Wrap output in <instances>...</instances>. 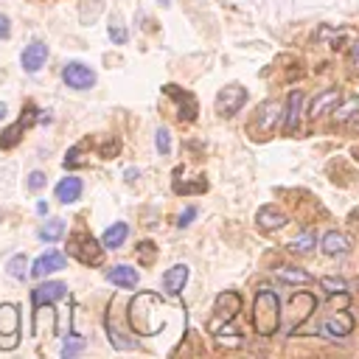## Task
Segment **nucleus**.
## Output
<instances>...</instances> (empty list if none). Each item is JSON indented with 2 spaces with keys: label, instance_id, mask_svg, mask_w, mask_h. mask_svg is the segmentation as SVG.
Returning a JSON list of instances; mask_svg holds the SVG:
<instances>
[{
  "label": "nucleus",
  "instance_id": "1",
  "mask_svg": "<svg viewBox=\"0 0 359 359\" xmlns=\"http://www.w3.org/2000/svg\"><path fill=\"white\" fill-rule=\"evenodd\" d=\"M163 309V300L157 297V292H140L132 303H129V323L140 337H151L163 328V317H157V311Z\"/></svg>",
  "mask_w": 359,
  "mask_h": 359
},
{
  "label": "nucleus",
  "instance_id": "20",
  "mask_svg": "<svg viewBox=\"0 0 359 359\" xmlns=\"http://www.w3.org/2000/svg\"><path fill=\"white\" fill-rule=\"evenodd\" d=\"M81 180L79 177H65V180H59V185H56V199L62 202V205H70V202H76L79 196H81Z\"/></svg>",
  "mask_w": 359,
  "mask_h": 359
},
{
  "label": "nucleus",
  "instance_id": "35",
  "mask_svg": "<svg viewBox=\"0 0 359 359\" xmlns=\"http://www.w3.org/2000/svg\"><path fill=\"white\" fill-rule=\"evenodd\" d=\"M348 70H351V73H359V36L351 42V50H348Z\"/></svg>",
  "mask_w": 359,
  "mask_h": 359
},
{
  "label": "nucleus",
  "instance_id": "27",
  "mask_svg": "<svg viewBox=\"0 0 359 359\" xmlns=\"http://www.w3.org/2000/svg\"><path fill=\"white\" fill-rule=\"evenodd\" d=\"M6 269H8V275L11 278H17V280H25V269H28V258L22 255V252H17V255H11L8 258V264H6Z\"/></svg>",
  "mask_w": 359,
  "mask_h": 359
},
{
  "label": "nucleus",
  "instance_id": "4",
  "mask_svg": "<svg viewBox=\"0 0 359 359\" xmlns=\"http://www.w3.org/2000/svg\"><path fill=\"white\" fill-rule=\"evenodd\" d=\"M20 342V311L14 303H0V351H14Z\"/></svg>",
  "mask_w": 359,
  "mask_h": 359
},
{
  "label": "nucleus",
  "instance_id": "11",
  "mask_svg": "<svg viewBox=\"0 0 359 359\" xmlns=\"http://www.w3.org/2000/svg\"><path fill=\"white\" fill-rule=\"evenodd\" d=\"M289 306L294 309V323H292V328H289V337L300 328V323L309 317V314H314V309H317V300L309 294V292H294L292 294V300H289Z\"/></svg>",
  "mask_w": 359,
  "mask_h": 359
},
{
  "label": "nucleus",
  "instance_id": "6",
  "mask_svg": "<svg viewBox=\"0 0 359 359\" xmlns=\"http://www.w3.org/2000/svg\"><path fill=\"white\" fill-rule=\"evenodd\" d=\"M320 337H325V339H342V337H348L351 331H353V317L342 309V311H337V314H328L323 323H320Z\"/></svg>",
  "mask_w": 359,
  "mask_h": 359
},
{
  "label": "nucleus",
  "instance_id": "2",
  "mask_svg": "<svg viewBox=\"0 0 359 359\" xmlns=\"http://www.w3.org/2000/svg\"><path fill=\"white\" fill-rule=\"evenodd\" d=\"M280 325V300L275 292L269 289H258L255 292V300H252V328L261 334V337H269L275 334Z\"/></svg>",
  "mask_w": 359,
  "mask_h": 359
},
{
  "label": "nucleus",
  "instance_id": "37",
  "mask_svg": "<svg viewBox=\"0 0 359 359\" xmlns=\"http://www.w3.org/2000/svg\"><path fill=\"white\" fill-rule=\"evenodd\" d=\"M42 185H45V174H42V171H31V174H28V188L36 191V188H42Z\"/></svg>",
  "mask_w": 359,
  "mask_h": 359
},
{
  "label": "nucleus",
  "instance_id": "36",
  "mask_svg": "<svg viewBox=\"0 0 359 359\" xmlns=\"http://www.w3.org/2000/svg\"><path fill=\"white\" fill-rule=\"evenodd\" d=\"M194 219H196V208H185V210L180 213V219H177V227H188Z\"/></svg>",
  "mask_w": 359,
  "mask_h": 359
},
{
  "label": "nucleus",
  "instance_id": "39",
  "mask_svg": "<svg viewBox=\"0 0 359 359\" xmlns=\"http://www.w3.org/2000/svg\"><path fill=\"white\" fill-rule=\"evenodd\" d=\"M8 31H11L8 17H6V14H0V39H6V36H8Z\"/></svg>",
  "mask_w": 359,
  "mask_h": 359
},
{
  "label": "nucleus",
  "instance_id": "29",
  "mask_svg": "<svg viewBox=\"0 0 359 359\" xmlns=\"http://www.w3.org/2000/svg\"><path fill=\"white\" fill-rule=\"evenodd\" d=\"M278 118V104H264L261 107V118H258V129H272Z\"/></svg>",
  "mask_w": 359,
  "mask_h": 359
},
{
  "label": "nucleus",
  "instance_id": "34",
  "mask_svg": "<svg viewBox=\"0 0 359 359\" xmlns=\"http://www.w3.org/2000/svg\"><path fill=\"white\" fill-rule=\"evenodd\" d=\"M81 348H84V339H79V334H73V339H67V342L62 345V356L70 359V356H76Z\"/></svg>",
  "mask_w": 359,
  "mask_h": 359
},
{
  "label": "nucleus",
  "instance_id": "5",
  "mask_svg": "<svg viewBox=\"0 0 359 359\" xmlns=\"http://www.w3.org/2000/svg\"><path fill=\"white\" fill-rule=\"evenodd\" d=\"M244 101H247V90H244L241 84H227V87H222L219 95H216V109H219V115L230 118V115H236V112L241 109Z\"/></svg>",
  "mask_w": 359,
  "mask_h": 359
},
{
  "label": "nucleus",
  "instance_id": "38",
  "mask_svg": "<svg viewBox=\"0 0 359 359\" xmlns=\"http://www.w3.org/2000/svg\"><path fill=\"white\" fill-rule=\"evenodd\" d=\"M109 39H112V42H126V31L118 28V25H115V28L109 25Z\"/></svg>",
  "mask_w": 359,
  "mask_h": 359
},
{
  "label": "nucleus",
  "instance_id": "22",
  "mask_svg": "<svg viewBox=\"0 0 359 359\" xmlns=\"http://www.w3.org/2000/svg\"><path fill=\"white\" fill-rule=\"evenodd\" d=\"M126 236H129V224H126V222H115L112 227H107V230H104L101 244H104L107 250H118V247L126 241Z\"/></svg>",
  "mask_w": 359,
  "mask_h": 359
},
{
  "label": "nucleus",
  "instance_id": "41",
  "mask_svg": "<svg viewBox=\"0 0 359 359\" xmlns=\"http://www.w3.org/2000/svg\"><path fill=\"white\" fill-rule=\"evenodd\" d=\"M356 286H359V280H356Z\"/></svg>",
  "mask_w": 359,
  "mask_h": 359
},
{
  "label": "nucleus",
  "instance_id": "30",
  "mask_svg": "<svg viewBox=\"0 0 359 359\" xmlns=\"http://www.w3.org/2000/svg\"><path fill=\"white\" fill-rule=\"evenodd\" d=\"M320 286H323L328 294H339V292H345V289H348L345 278H334V275H325V278H320Z\"/></svg>",
  "mask_w": 359,
  "mask_h": 359
},
{
  "label": "nucleus",
  "instance_id": "12",
  "mask_svg": "<svg viewBox=\"0 0 359 359\" xmlns=\"http://www.w3.org/2000/svg\"><path fill=\"white\" fill-rule=\"evenodd\" d=\"M45 59H48V45L39 42V39H34L31 45H25V50L20 56V65H22L25 73H36L45 65Z\"/></svg>",
  "mask_w": 359,
  "mask_h": 359
},
{
  "label": "nucleus",
  "instance_id": "21",
  "mask_svg": "<svg viewBox=\"0 0 359 359\" xmlns=\"http://www.w3.org/2000/svg\"><path fill=\"white\" fill-rule=\"evenodd\" d=\"M185 280H188V266H185V264H174V266L165 269V275H163V289H165L168 294H177V292L185 286Z\"/></svg>",
  "mask_w": 359,
  "mask_h": 359
},
{
  "label": "nucleus",
  "instance_id": "3",
  "mask_svg": "<svg viewBox=\"0 0 359 359\" xmlns=\"http://www.w3.org/2000/svg\"><path fill=\"white\" fill-rule=\"evenodd\" d=\"M67 252L73 258H79L81 264L87 266H98L104 261V247L87 233V230H76L70 238H67Z\"/></svg>",
  "mask_w": 359,
  "mask_h": 359
},
{
  "label": "nucleus",
  "instance_id": "25",
  "mask_svg": "<svg viewBox=\"0 0 359 359\" xmlns=\"http://www.w3.org/2000/svg\"><path fill=\"white\" fill-rule=\"evenodd\" d=\"M275 275H278V280H283V283H309V280H311V275H309L306 269H300V266H278Z\"/></svg>",
  "mask_w": 359,
  "mask_h": 359
},
{
  "label": "nucleus",
  "instance_id": "17",
  "mask_svg": "<svg viewBox=\"0 0 359 359\" xmlns=\"http://www.w3.org/2000/svg\"><path fill=\"white\" fill-rule=\"evenodd\" d=\"M286 222H289L286 213L278 210V208H272V205H264V208L255 213V224H258L261 230H280Z\"/></svg>",
  "mask_w": 359,
  "mask_h": 359
},
{
  "label": "nucleus",
  "instance_id": "33",
  "mask_svg": "<svg viewBox=\"0 0 359 359\" xmlns=\"http://www.w3.org/2000/svg\"><path fill=\"white\" fill-rule=\"evenodd\" d=\"M205 188H208L205 180H196V182H188V185H185V182H174V191H177V194H202Z\"/></svg>",
  "mask_w": 359,
  "mask_h": 359
},
{
  "label": "nucleus",
  "instance_id": "19",
  "mask_svg": "<svg viewBox=\"0 0 359 359\" xmlns=\"http://www.w3.org/2000/svg\"><path fill=\"white\" fill-rule=\"evenodd\" d=\"M334 123H353L359 121V95H348L342 104H334Z\"/></svg>",
  "mask_w": 359,
  "mask_h": 359
},
{
  "label": "nucleus",
  "instance_id": "23",
  "mask_svg": "<svg viewBox=\"0 0 359 359\" xmlns=\"http://www.w3.org/2000/svg\"><path fill=\"white\" fill-rule=\"evenodd\" d=\"M34 121V115H25V118H20L17 123H11L3 135H0V149H11V146H17L20 143V137H22V132H25V126Z\"/></svg>",
  "mask_w": 359,
  "mask_h": 359
},
{
  "label": "nucleus",
  "instance_id": "8",
  "mask_svg": "<svg viewBox=\"0 0 359 359\" xmlns=\"http://www.w3.org/2000/svg\"><path fill=\"white\" fill-rule=\"evenodd\" d=\"M163 93L165 95H171L174 101H177V115L182 118V121H194L196 118V98L188 93V90H182V87H174V84H165L163 87Z\"/></svg>",
  "mask_w": 359,
  "mask_h": 359
},
{
  "label": "nucleus",
  "instance_id": "40",
  "mask_svg": "<svg viewBox=\"0 0 359 359\" xmlns=\"http://www.w3.org/2000/svg\"><path fill=\"white\" fill-rule=\"evenodd\" d=\"M3 118H6V104L0 101V121H3Z\"/></svg>",
  "mask_w": 359,
  "mask_h": 359
},
{
  "label": "nucleus",
  "instance_id": "7",
  "mask_svg": "<svg viewBox=\"0 0 359 359\" xmlns=\"http://www.w3.org/2000/svg\"><path fill=\"white\" fill-rule=\"evenodd\" d=\"M62 79H65V84L73 87V90H90V87L95 84V73H93L87 65H81V62H67V65L62 67Z\"/></svg>",
  "mask_w": 359,
  "mask_h": 359
},
{
  "label": "nucleus",
  "instance_id": "15",
  "mask_svg": "<svg viewBox=\"0 0 359 359\" xmlns=\"http://www.w3.org/2000/svg\"><path fill=\"white\" fill-rule=\"evenodd\" d=\"M107 280H109L112 286H121V289H135L137 280H140V275H137L135 266H129V264H118V266L107 269Z\"/></svg>",
  "mask_w": 359,
  "mask_h": 359
},
{
  "label": "nucleus",
  "instance_id": "28",
  "mask_svg": "<svg viewBox=\"0 0 359 359\" xmlns=\"http://www.w3.org/2000/svg\"><path fill=\"white\" fill-rule=\"evenodd\" d=\"M107 331H109V342H112V348H118V351H126V348H135V345H137L135 339H123V334L112 325V320H107Z\"/></svg>",
  "mask_w": 359,
  "mask_h": 359
},
{
  "label": "nucleus",
  "instance_id": "26",
  "mask_svg": "<svg viewBox=\"0 0 359 359\" xmlns=\"http://www.w3.org/2000/svg\"><path fill=\"white\" fill-rule=\"evenodd\" d=\"M36 236L42 238V241H59L62 236H65V222L62 219H50V222H45L39 230H36Z\"/></svg>",
  "mask_w": 359,
  "mask_h": 359
},
{
  "label": "nucleus",
  "instance_id": "18",
  "mask_svg": "<svg viewBox=\"0 0 359 359\" xmlns=\"http://www.w3.org/2000/svg\"><path fill=\"white\" fill-rule=\"evenodd\" d=\"M213 309H216V320H233L238 314V309H241V297L236 292H222L216 297Z\"/></svg>",
  "mask_w": 359,
  "mask_h": 359
},
{
  "label": "nucleus",
  "instance_id": "24",
  "mask_svg": "<svg viewBox=\"0 0 359 359\" xmlns=\"http://www.w3.org/2000/svg\"><path fill=\"white\" fill-rule=\"evenodd\" d=\"M314 244H317V233H314V230H303L300 236H294V238L286 244V250L294 252V255H306V252L314 250Z\"/></svg>",
  "mask_w": 359,
  "mask_h": 359
},
{
  "label": "nucleus",
  "instance_id": "9",
  "mask_svg": "<svg viewBox=\"0 0 359 359\" xmlns=\"http://www.w3.org/2000/svg\"><path fill=\"white\" fill-rule=\"evenodd\" d=\"M300 107H303V93L292 90L286 98V112H283V132L297 135L300 132Z\"/></svg>",
  "mask_w": 359,
  "mask_h": 359
},
{
  "label": "nucleus",
  "instance_id": "31",
  "mask_svg": "<svg viewBox=\"0 0 359 359\" xmlns=\"http://www.w3.org/2000/svg\"><path fill=\"white\" fill-rule=\"evenodd\" d=\"M154 255H157V247H154L151 241H143V244H137V261H140L143 266H149V264L154 261Z\"/></svg>",
  "mask_w": 359,
  "mask_h": 359
},
{
  "label": "nucleus",
  "instance_id": "32",
  "mask_svg": "<svg viewBox=\"0 0 359 359\" xmlns=\"http://www.w3.org/2000/svg\"><path fill=\"white\" fill-rule=\"evenodd\" d=\"M154 143H157V151H160V154H168V151H171V132H168L165 126H160L157 135H154Z\"/></svg>",
  "mask_w": 359,
  "mask_h": 359
},
{
  "label": "nucleus",
  "instance_id": "10",
  "mask_svg": "<svg viewBox=\"0 0 359 359\" xmlns=\"http://www.w3.org/2000/svg\"><path fill=\"white\" fill-rule=\"evenodd\" d=\"M65 264H67V255H65V252L50 250V252L39 255V258L31 264V275H34V278H45V275H50V272L65 269Z\"/></svg>",
  "mask_w": 359,
  "mask_h": 359
},
{
  "label": "nucleus",
  "instance_id": "13",
  "mask_svg": "<svg viewBox=\"0 0 359 359\" xmlns=\"http://www.w3.org/2000/svg\"><path fill=\"white\" fill-rule=\"evenodd\" d=\"M65 294H67V286H65V283H59V280H45L42 286H36V289L31 292V300H34V309H36V306L62 300Z\"/></svg>",
  "mask_w": 359,
  "mask_h": 359
},
{
  "label": "nucleus",
  "instance_id": "14",
  "mask_svg": "<svg viewBox=\"0 0 359 359\" xmlns=\"http://www.w3.org/2000/svg\"><path fill=\"white\" fill-rule=\"evenodd\" d=\"M337 101H339V90H337V87H328V90L317 93V95L311 98V107H309V118H311V121H317L320 115L331 112Z\"/></svg>",
  "mask_w": 359,
  "mask_h": 359
},
{
  "label": "nucleus",
  "instance_id": "16",
  "mask_svg": "<svg viewBox=\"0 0 359 359\" xmlns=\"http://www.w3.org/2000/svg\"><path fill=\"white\" fill-rule=\"evenodd\" d=\"M320 250H323L325 255H345V252L351 250V238H348L345 233H339V230H328V233L320 238Z\"/></svg>",
  "mask_w": 359,
  "mask_h": 359
}]
</instances>
